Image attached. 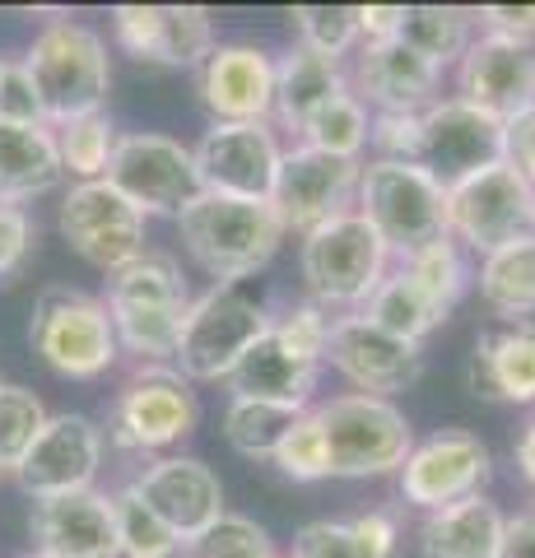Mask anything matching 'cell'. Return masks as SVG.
<instances>
[{"label":"cell","mask_w":535,"mask_h":558,"mask_svg":"<svg viewBox=\"0 0 535 558\" xmlns=\"http://www.w3.org/2000/svg\"><path fill=\"white\" fill-rule=\"evenodd\" d=\"M178 558H275V539L262 521L223 512L192 539H182Z\"/></svg>","instance_id":"ab89813d"},{"label":"cell","mask_w":535,"mask_h":558,"mask_svg":"<svg viewBox=\"0 0 535 558\" xmlns=\"http://www.w3.org/2000/svg\"><path fill=\"white\" fill-rule=\"evenodd\" d=\"M401 43L434 70L457 65L465 57V47L475 43V14H465L457 5H405Z\"/></svg>","instance_id":"d6a6232c"},{"label":"cell","mask_w":535,"mask_h":558,"mask_svg":"<svg viewBox=\"0 0 535 558\" xmlns=\"http://www.w3.org/2000/svg\"><path fill=\"white\" fill-rule=\"evenodd\" d=\"M61 182V154L51 126L0 121V205H24Z\"/></svg>","instance_id":"f1b7e54d"},{"label":"cell","mask_w":535,"mask_h":558,"mask_svg":"<svg viewBox=\"0 0 535 558\" xmlns=\"http://www.w3.org/2000/svg\"><path fill=\"white\" fill-rule=\"evenodd\" d=\"M102 447H108V438H102V428L89 414L80 410L51 414L38 442L28 447V457L14 470V480H20V488L33 502L84 494V488H94L102 470Z\"/></svg>","instance_id":"ac0fdd59"},{"label":"cell","mask_w":535,"mask_h":558,"mask_svg":"<svg viewBox=\"0 0 535 558\" xmlns=\"http://www.w3.org/2000/svg\"><path fill=\"white\" fill-rule=\"evenodd\" d=\"M447 233L471 252H494L503 242L535 233V186L512 172L508 163H494L475 178L447 191Z\"/></svg>","instance_id":"7c38bea8"},{"label":"cell","mask_w":535,"mask_h":558,"mask_svg":"<svg viewBox=\"0 0 535 558\" xmlns=\"http://www.w3.org/2000/svg\"><path fill=\"white\" fill-rule=\"evenodd\" d=\"M0 121H20V126H47L38 89H33L24 61H0Z\"/></svg>","instance_id":"ee69618b"},{"label":"cell","mask_w":535,"mask_h":558,"mask_svg":"<svg viewBox=\"0 0 535 558\" xmlns=\"http://www.w3.org/2000/svg\"><path fill=\"white\" fill-rule=\"evenodd\" d=\"M368 108L358 102L354 94H336L331 102H321V108L303 121L299 140L307 149H321V154H336V159H354L368 149Z\"/></svg>","instance_id":"e575fe53"},{"label":"cell","mask_w":535,"mask_h":558,"mask_svg":"<svg viewBox=\"0 0 535 558\" xmlns=\"http://www.w3.org/2000/svg\"><path fill=\"white\" fill-rule=\"evenodd\" d=\"M358 14V43H391L401 38L405 5H354Z\"/></svg>","instance_id":"c3c4849f"},{"label":"cell","mask_w":535,"mask_h":558,"mask_svg":"<svg viewBox=\"0 0 535 558\" xmlns=\"http://www.w3.org/2000/svg\"><path fill=\"white\" fill-rule=\"evenodd\" d=\"M299 418H303V410H293V405L229 396V405H223V442L247 461H270Z\"/></svg>","instance_id":"836d02e7"},{"label":"cell","mask_w":535,"mask_h":558,"mask_svg":"<svg viewBox=\"0 0 535 558\" xmlns=\"http://www.w3.org/2000/svg\"><path fill=\"white\" fill-rule=\"evenodd\" d=\"M289 28L299 47L317 51L326 61H344L358 47V14L354 5H293Z\"/></svg>","instance_id":"60d3db41"},{"label":"cell","mask_w":535,"mask_h":558,"mask_svg":"<svg viewBox=\"0 0 535 558\" xmlns=\"http://www.w3.org/2000/svg\"><path fill=\"white\" fill-rule=\"evenodd\" d=\"M358 172H364V163L354 159H336V154L293 145L280 159L270 205L284 219V229L303 238L321 229V223H331L336 215H350L358 201Z\"/></svg>","instance_id":"9a60e30c"},{"label":"cell","mask_w":535,"mask_h":558,"mask_svg":"<svg viewBox=\"0 0 535 558\" xmlns=\"http://www.w3.org/2000/svg\"><path fill=\"white\" fill-rule=\"evenodd\" d=\"M358 215L391 256H410L447 238V191L420 163L373 159L358 172Z\"/></svg>","instance_id":"ba28073f"},{"label":"cell","mask_w":535,"mask_h":558,"mask_svg":"<svg viewBox=\"0 0 535 558\" xmlns=\"http://www.w3.org/2000/svg\"><path fill=\"white\" fill-rule=\"evenodd\" d=\"M461 377L465 391L489 405H535V322H489Z\"/></svg>","instance_id":"cb8c5ba5"},{"label":"cell","mask_w":535,"mask_h":558,"mask_svg":"<svg viewBox=\"0 0 535 558\" xmlns=\"http://www.w3.org/2000/svg\"><path fill=\"white\" fill-rule=\"evenodd\" d=\"M112 517H117V549H122V558H178L182 549L178 531L131 484L112 494Z\"/></svg>","instance_id":"8d00e7d4"},{"label":"cell","mask_w":535,"mask_h":558,"mask_svg":"<svg viewBox=\"0 0 535 558\" xmlns=\"http://www.w3.org/2000/svg\"><path fill=\"white\" fill-rule=\"evenodd\" d=\"M475 20L485 24V33H494V38H512V43L535 47V5H485Z\"/></svg>","instance_id":"7dc6e473"},{"label":"cell","mask_w":535,"mask_h":558,"mask_svg":"<svg viewBox=\"0 0 535 558\" xmlns=\"http://www.w3.org/2000/svg\"><path fill=\"white\" fill-rule=\"evenodd\" d=\"M317 377H321V359L299 354V349L270 326L266 336L243 354V363L233 368L229 391L247 396V400H275V405L307 410V400H313V391H317Z\"/></svg>","instance_id":"484cf974"},{"label":"cell","mask_w":535,"mask_h":558,"mask_svg":"<svg viewBox=\"0 0 535 558\" xmlns=\"http://www.w3.org/2000/svg\"><path fill=\"white\" fill-rule=\"evenodd\" d=\"M28 535H33V549L47 558H122L112 494H98V488L33 502Z\"/></svg>","instance_id":"603a6c76"},{"label":"cell","mask_w":535,"mask_h":558,"mask_svg":"<svg viewBox=\"0 0 535 558\" xmlns=\"http://www.w3.org/2000/svg\"><path fill=\"white\" fill-rule=\"evenodd\" d=\"M336 94H350V80H344V61H326L317 51H307L293 43L280 61H275V121L284 131L299 135L303 121L313 117L321 102H331Z\"/></svg>","instance_id":"83f0119b"},{"label":"cell","mask_w":535,"mask_h":558,"mask_svg":"<svg viewBox=\"0 0 535 558\" xmlns=\"http://www.w3.org/2000/svg\"><path fill=\"white\" fill-rule=\"evenodd\" d=\"M200 424V400L178 368L145 363L112 400L108 438L122 451H163Z\"/></svg>","instance_id":"9c48e42d"},{"label":"cell","mask_w":535,"mask_h":558,"mask_svg":"<svg viewBox=\"0 0 535 558\" xmlns=\"http://www.w3.org/2000/svg\"><path fill=\"white\" fill-rule=\"evenodd\" d=\"M326 363L344 381H354V391L391 400L424 377V344L387 336L364 312H344V317L331 322V336H326Z\"/></svg>","instance_id":"e0dca14e"},{"label":"cell","mask_w":535,"mask_h":558,"mask_svg":"<svg viewBox=\"0 0 535 558\" xmlns=\"http://www.w3.org/2000/svg\"><path fill=\"white\" fill-rule=\"evenodd\" d=\"M503 163V121L471 108L461 98H438L420 117V168L442 191Z\"/></svg>","instance_id":"2e32d148"},{"label":"cell","mask_w":535,"mask_h":558,"mask_svg":"<svg viewBox=\"0 0 535 558\" xmlns=\"http://www.w3.org/2000/svg\"><path fill=\"white\" fill-rule=\"evenodd\" d=\"M270 465L280 470L284 480H293V484L331 480V457H326V433H321L317 410H303V418L289 428V438L270 457Z\"/></svg>","instance_id":"b9f144b4"},{"label":"cell","mask_w":535,"mask_h":558,"mask_svg":"<svg viewBox=\"0 0 535 558\" xmlns=\"http://www.w3.org/2000/svg\"><path fill=\"white\" fill-rule=\"evenodd\" d=\"M33 219L24 205H0V279L20 275V266L33 252Z\"/></svg>","instance_id":"f6af8a7d"},{"label":"cell","mask_w":535,"mask_h":558,"mask_svg":"<svg viewBox=\"0 0 535 558\" xmlns=\"http://www.w3.org/2000/svg\"><path fill=\"white\" fill-rule=\"evenodd\" d=\"M270 330V312L262 293L247 284H215L192 299L182 340H178V373L186 381H229L247 349Z\"/></svg>","instance_id":"52a82bcc"},{"label":"cell","mask_w":535,"mask_h":558,"mask_svg":"<svg viewBox=\"0 0 535 558\" xmlns=\"http://www.w3.org/2000/svg\"><path fill=\"white\" fill-rule=\"evenodd\" d=\"M20 558H47V554H38V549H28V554H20Z\"/></svg>","instance_id":"816d5d0a"},{"label":"cell","mask_w":535,"mask_h":558,"mask_svg":"<svg viewBox=\"0 0 535 558\" xmlns=\"http://www.w3.org/2000/svg\"><path fill=\"white\" fill-rule=\"evenodd\" d=\"M47 405L38 391L20 387V381H0V470H20L28 457V447L38 442V433L47 428Z\"/></svg>","instance_id":"f35d334b"},{"label":"cell","mask_w":535,"mask_h":558,"mask_svg":"<svg viewBox=\"0 0 535 558\" xmlns=\"http://www.w3.org/2000/svg\"><path fill=\"white\" fill-rule=\"evenodd\" d=\"M57 223L61 238L102 275H117L145 252V215L108 182H75Z\"/></svg>","instance_id":"5bb4252c"},{"label":"cell","mask_w":535,"mask_h":558,"mask_svg":"<svg viewBox=\"0 0 535 558\" xmlns=\"http://www.w3.org/2000/svg\"><path fill=\"white\" fill-rule=\"evenodd\" d=\"M457 98L489 112L494 121H512L535 108V47L512 38H475L457 61Z\"/></svg>","instance_id":"ffe728a7"},{"label":"cell","mask_w":535,"mask_h":558,"mask_svg":"<svg viewBox=\"0 0 535 558\" xmlns=\"http://www.w3.org/2000/svg\"><path fill=\"white\" fill-rule=\"evenodd\" d=\"M108 317L117 330V344L141 363H172L192 312V289L178 266V256L145 247L141 256L108 275Z\"/></svg>","instance_id":"6da1fadb"},{"label":"cell","mask_w":535,"mask_h":558,"mask_svg":"<svg viewBox=\"0 0 535 558\" xmlns=\"http://www.w3.org/2000/svg\"><path fill=\"white\" fill-rule=\"evenodd\" d=\"M498 558H535V508L508 517L503 545H498Z\"/></svg>","instance_id":"681fc988"},{"label":"cell","mask_w":535,"mask_h":558,"mask_svg":"<svg viewBox=\"0 0 535 558\" xmlns=\"http://www.w3.org/2000/svg\"><path fill=\"white\" fill-rule=\"evenodd\" d=\"M420 117L424 112H377L368 121V145L387 163H420Z\"/></svg>","instance_id":"7bdbcfd3"},{"label":"cell","mask_w":535,"mask_h":558,"mask_svg":"<svg viewBox=\"0 0 535 558\" xmlns=\"http://www.w3.org/2000/svg\"><path fill=\"white\" fill-rule=\"evenodd\" d=\"M289 558H401V531L387 512H358L350 521H307L293 535Z\"/></svg>","instance_id":"f546056e"},{"label":"cell","mask_w":535,"mask_h":558,"mask_svg":"<svg viewBox=\"0 0 535 558\" xmlns=\"http://www.w3.org/2000/svg\"><path fill=\"white\" fill-rule=\"evenodd\" d=\"M494 480V451L489 442L471 428H438L424 442L410 447L405 465L396 470L401 498L410 508L442 512L452 502H465L475 494H485V484Z\"/></svg>","instance_id":"8fae6325"},{"label":"cell","mask_w":535,"mask_h":558,"mask_svg":"<svg viewBox=\"0 0 535 558\" xmlns=\"http://www.w3.org/2000/svg\"><path fill=\"white\" fill-rule=\"evenodd\" d=\"M358 312H364L373 326H382L387 336L410 340V344H424L447 317H452V312L438 307L405 270H387V279L377 284V293Z\"/></svg>","instance_id":"1f68e13d"},{"label":"cell","mask_w":535,"mask_h":558,"mask_svg":"<svg viewBox=\"0 0 535 558\" xmlns=\"http://www.w3.org/2000/svg\"><path fill=\"white\" fill-rule=\"evenodd\" d=\"M512 457H516V470H522V475L535 484V410H531V418L522 424V433H516Z\"/></svg>","instance_id":"f907efd6"},{"label":"cell","mask_w":535,"mask_h":558,"mask_svg":"<svg viewBox=\"0 0 535 558\" xmlns=\"http://www.w3.org/2000/svg\"><path fill=\"white\" fill-rule=\"evenodd\" d=\"M112 38L126 57L168 70H200L219 47L210 10L200 5H117Z\"/></svg>","instance_id":"d6986e66"},{"label":"cell","mask_w":535,"mask_h":558,"mask_svg":"<svg viewBox=\"0 0 535 558\" xmlns=\"http://www.w3.org/2000/svg\"><path fill=\"white\" fill-rule=\"evenodd\" d=\"M479 299L494 322H535V233L479 256Z\"/></svg>","instance_id":"4dcf8cb0"},{"label":"cell","mask_w":535,"mask_h":558,"mask_svg":"<svg viewBox=\"0 0 535 558\" xmlns=\"http://www.w3.org/2000/svg\"><path fill=\"white\" fill-rule=\"evenodd\" d=\"M57 135V154H61V172H71L75 182H102L117 149V126L108 112L94 117H75L65 126H51Z\"/></svg>","instance_id":"d590c367"},{"label":"cell","mask_w":535,"mask_h":558,"mask_svg":"<svg viewBox=\"0 0 535 558\" xmlns=\"http://www.w3.org/2000/svg\"><path fill=\"white\" fill-rule=\"evenodd\" d=\"M321 433H326V457H331L336 480H377L396 475L414 447V428L396 400L344 391L317 405Z\"/></svg>","instance_id":"8992f818"},{"label":"cell","mask_w":535,"mask_h":558,"mask_svg":"<svg viewBox=\"0 0 535 558\" xmlns=\"http://www.w3.org/2000/svg\"><path fill=\"white\" fill-rule=\"evenodd\" d=\"M192 159L200 191H210V196L270 201L284 149L270 121H210Z\"/></svg>","instance_id":"4fadbf2b"},{"label":"cell","mask_w":535,"mask_h":558,"mask_svg":"<svg viewBox=\"0 0 535 558\" xmlns=\"http://www.w3.org/2000/svg\"><path fill=\"white\" fill-rule=\"evenodd\" d=\"M396 270H405L414 284H420L428 299H434L438 307H447V312L461 303L465 284H471V266H465V252H461V242L452 233L428 242V247H420V252L401 256V266Z\"/></svg>","instance_id":"74e56055"},{"label":"cell","mask_w":535,"mask_h":558,"mask_svg":"<svg viewBox=\"0 0 535 558\" xmlns=\"http://www.w3.org/2000/svg\"><path fill=\"white\" fill-rule=\"evenodd\" d=\"M350 94L377 112H428L438 102V80L442 70H434L424 57L391 38V43H358L354 65L344 70Z\"/></svg>","instance_id":"7402d4cb"},{"label":"cell","mask_w":535,"mask_h":558,"mask_svg":"<svg viewBox=\"0 0 535 558\" xmlns=\"http://www.w3.org/2000/svg\"><path fill=\"white\" fill-rule=\"evenodd\" d=\"M182 247L215 279V284H247L256 270H266L284 242V219L270 201H233L200 191L178 215Z\"/></svg>","instance_id":"7a4b0ae2"},{"label":"cell","mask_w":535,"mask_h":558,"mask_svg":"<svg viewBox=\"0 0 535 558\" xmlns=\"http://www.w3.org/2000/svg\"><path fill=\"white\" fill-rule=\"evenodd\" d=\"M387 266H391L387 242L368 229V219L358 209L303 233V247H299V275H303L307 303H317L326 312L331 307L358 312L387 279Z\"/></svg>","instance_id":"277c9868"},{"label":"cell","mask_w":535,"mask_h":558,"mask_svg":"<svg viewBox=\"0 0 535 558\" xmlns=\"http://www.w3.org/2000/svg\"><path fill=\"white\" fill-rule=\"evenodd\" d=\"M24 70L33 89H38L47 126H65L75 117H94L108 108L112 61H108L102 33H94L89 24L51 20L24 51Z\"/></svg>","instance_id":"3957f363"},{"label":"cell","mask_w":535,"mask_h":558,"mask_svg":"<svg viewBox=\"0 0 535 558\" xmlns=\"http://www.w3.org/2000/svg\"><path fill=\"white\" fill-rule=\"evenodd\" d=\"M28 344L51 373L71 381L102 377L117 363V354H122L108 303L71 284H51L38 293L28 317Z\"/></svg>","instance_id":"5b68a950"},{"label":"cell","mask_w":535,"mask_h":558,"mask_svg":"<svg viewBox=\"0 0 535 558\" xmlns=\"http://www.w3.org/2000/svg\"><path fill=\"white\" fill-rule=\"evenodd\" d=\"M131 488L141 494L154 512H159L178 539H192L223 512V484L200 457H159L149 461L141 475L131 480Z\"/></svg>","instance_id":"d4e9b609"},{"label":"cell","mask_w":535,"mask_h":558,"mask_svg":"<svg viewBox=\"0 0 535 558\" xmlns=\"http://www.w3.org/2000/svg\"><path fill=\"white\" fill-rule=\"evenodd\" d=\"M196 89L215 121H270L275 57L256 43H219L196 70Z\"/></svg>","instance_id":"44dd1931"},{"label":"cell","mask_w":535,"mask_h":558,"mask_svg":"<svg viewBox=\"0 0 535 558\" xmlns=\"http://www.w3.org/2000/svg\"><path fill=\"white\" fill-rule=\"evenodd\" d=\"M508 517L494 498L475 494L452 502L442 512H428L420 526V554L424 558H498Z\"/></svg>","instance_id":"4316f807"},{"label":"cell","mask_w":535,"mask_h":558,"mask_svg":"<svg viewBox=\"0 0 535 558\" xmlns=\"http://www.w3.org/2000/svg\"><path fill=\"white\" fill-rule=\"evenodd\" d=\"M102 182L112 191H122L145 219L149 215L178 219L182 209L200 196L192 149L172 135H159V131L117 135V149H112V163H108V178Z\"/></svg>","instance_id":"30bf717a"},{"label":"cell","mask_w":535,"mask_h":558,"mask_svg":"<svg viewBox=\"0 0 535 558\" xmlns=\"http://www.w3.org/2000/svg\"><path fill=\"white\" fill-rule=\"evenodd\" d=\"M503 163L535 186V108L503 121Z\"/></svg>","instance_id":"bcb514c9"}]
</instances>
